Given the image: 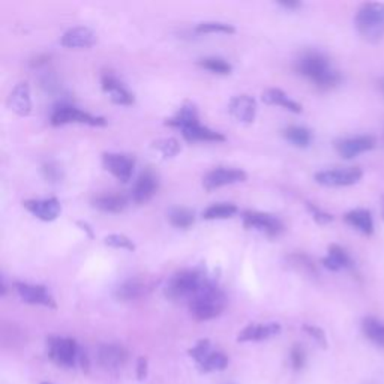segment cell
I'll return each mask as SVG.
<instances>
[{
    "mask_svg": "<svg viewBox=\"0 0 384 384\" xmlns=\"http://www.w3.org/2000/svg\"><path fill=\"white\" fill-rule=\"evenodd\" d=\"M102 165L108 173H112L120 182H129L134 172L136 160L129 155L122 153H104L102 155Z\"/></svg>",
    "mask_w": 384,
    "mask_h": 384,
    "instance_id": "cell-11",
    "label": "cell"
},
{
    "mask_svg": "<svg viewBox=\"0 0 384 384\" xmlns=\"http://www.w3.org/2000/svg\"><path fill=\"white\" fill-rule=\"evenodd\" d=\"M153 148L161 152L164 158H173L180 152V143L176 138H164L153 143Z\"/></svg>",
    "mask_w": 384,
    "mask_h": 384,
    "instance_id": "cell-36",
    "label": "cell"
},
{
    "mask_svg": "<svg viewBox=\"0 0 384 384\" xmlns=\"http://www.w3.org/2000/svg\"><path fill=\"white\" fill-rule=\"evenodd\" d=\"M354 24L365 41L371 44L381 42L384 40V4H364L357 11Z\"/></svg>",
    "mask_w": 384,
    "mask_h": 384,
    "instance_id": "cell-3",
    "label": "cell"
},
{
    "mask_svg": "<svg viewBox=\"0 0 384 384\" xmlns=\"http://www.w3.org/2000/svg\"><path fill=\"white\" fill-rule=\"evenodd\" d=\"M137 376H138V380L146 378V376H148V359L146 357H140L138 359Z\"/></svg>",
    "mask_w": 384,
    "mask_h": 384,
    "instance_id": "cell-43",
    "label": "cell"
},
{
    "mask_svg": "<svg viewBox=\"0 0 384 384\" xmlns=\"http://www.w3.org/2000/svg\"><path fill=\"white\" fill-rule=\"evenodd\" d=\"M160 188V180L156 173L152 170V168H148L144 170L137 182L134 184V188H132V200H134L137 204H144L156 194V191Z\"/></svg>",
    "mask_w": 384,
    "mask_h": 384,
    "instance_id": "cell-13",
    "label": "cell"
},
{
    "mask_svg": "<svg viewBox=\"0 0 384 384\" xmlns=\"http://www.w3.org/2000/svg\"><path fill=\"white\" fill-rule=\"evenodd\" d=\"M104 244L107 246H112L116 249H126V251H136V245L129 237L125 234H110L104 239Z\"/></svg>",
    "mask_w": 384,
    "mask_h": 384,
    "instance_id": "cell-37",
    "label": "cell"
},
{
    "mask_svg": "<svg viewBox=\"0 0 384 384\" xmlns=\"http://www.w3.org/2000/svg\"><path fill=\"white\" fill-rule=\"evenodd\" d=\"M208 282V276L201 269L180 270L168 280L164 288V294L170 300H179L185 297L191 299Z\"/></svg>",
    "mask_w": 384,
    "mask_h": 384,
    "instance_id": "cell-4",
    "label": "cell"
},
{
    "mask_svg": "<svg viewBox=\"0 0 384 384\" xmlns=\"http://www.w3.org/2000/svg\"><path fill=\"white\" fill-rule=\"evenodd\" d=\"M42 173L45 176L47 180H50V182H57V180H60V177H62V170H60L59 165L53 164V162H48L42 167Z\"/></svg>",
    "mask_w": 384,
    "mask_h": 384,
    "instance_id": "cell-40",
    "label": "cell"
},
{
    "mask_svg": "<svg viewBox=\"0 0 384 384\" xmlns=\"http://www.w3.org/2000/svg\"><path fill=\"white\" fill-rule=\"evenodd\" d=\"M44 384H48V383H44Z\"/></svg>",
    "mask_w": 384,
    "mask_h": 384,
    "instance_id": "cell-46",
    "label": "cell"
},
{
    "mask_svg": "<svg viewBox=\"0 0 384 384\" xmlns=\"http://www.w3.org/2000/svg\"><path fill=\"white\" fill-rule=\"evenodd\" d=\"M185 140L188 141H213V143H221L225 141V137L218 131H213L208 126H203L198 124H194L188 126L182 131Z\"/></svg>",
    "mask_w": 384,
    "mask_h": 384,
    "instance_id": "cell-27",
    "label": "cell"
},
{
    "mask_svg": "<svg viewBox=\"0 0 384 384\" xmlns=\"http://www.w3.org/2000/svg\"><path fill=\"white\" fill-rule=\"evenodd\" d=\"M246 177H248L246 173L244 170H239V168L218 167L203 177V186L204 189L210 192L227 185L245 182Z\"/></svg>",
    "mask_w": 384,
    "mask_h": 384,
    "instance_id": "cell-10",
    "label": "cell"
},
{
    "mask_svg": "<svg viewBox=\"0 0 384 384\" xmlns=\"http://www.w3.org/2000/svg\"><path fill=\"white\" fill-rule=\"evenodd\" d=\"M294 69L299 76L314 83L320 90H330L338 86L342 77L336 71L326 54L316 50H308L300 54L294 64Z\"/></svg>",
    "mask_w": 384,
    "mask_h": 384,
    "instance_id": "cell-1",
    "label": "cell"
},
{
    "mask_svg": "<svg viewBox=\"0 0 384 384\" xmlns=\"http://www.w3.org/2000/svg\"><path fill=\"white\" fill-rule=\"evenodd\" d=\"M306 208H308V210L311 212L312 218H314V220H316V222H318V224H329V222L333 220V216H332L330 213L321 210L320 208H317V206H316V204H312V203H306Z\"/></svg>",
    "mask_w": 384,
    "mask_h": 384,
    "instance_id": "cell-39",
    "label": "cell"
},
{
    "mask_svg": "<svg viewBox=\"0 0 384 384\" xmlns=\"http://www.w3.org/2000/svg\"><path fill=\"white\" fill-rule=\"evenodd\" d=\"M362 170L359 167L332 168V170L318 172L316 174V182L324 186H350L362 179Z\"/></svg>",
    "mask_w": 384,
    "mask_h": 384,
    "instance_id": "cell-8",
    "label": "cell"
},
{
    "mask_svg": "<svg viewBox=\"0 0 384 384\" xmlns=\"http://www.w3.org/2000/svg\"><path fill=\"white\" fill-rule=\"evenodd\" d=\"M227 297L218 285L209 281L201 290L189 299V311L198 321H206L218 317L224 311Z\"/></svg>",
    "mask_w": 384,
    "mask_h": 384,
    "instance_id": "cell-2",
    "label": "cell"
},
{
    "mask_svg": "<svg viewBox=\"0 0 384 384\" xmlns=\"http://www.w3.org/2000/svg\"><path fill=\"white\" fill-rule=\"evenodd\" d=\"M305 360H306V356H305L304 348L300 345H294L292 350V364L294 369H302L305 365Z\"/></svg>",
    "mask_w": 384,
    "mask_h": 384,
    "instance_id": "cell-41",
    "label": "cell"
},
{
    "mask_svg": "<svg viewBox=\"0 0 384 384\" xmlns=\"http://www.w3.org/2000/svg\"><path fill=\"white\" fill-rule=\"evenodd\" d=\"M228 364V360L225 357V354L220 353V352H212L209 356H206V359L200 362V366L204 372H212V371H222L225 369Z\"/></svg>",
    "mask_w": 384,
    "mask_h": 384,
    "instance_id": "cell-35",
    "label": "cell"
},
{
    "mask_svg": "<svg viewBox=\"0 0 384 384\" xmlns=\"http://www.w3.org/2000/svg\"><path fill=\"white\" fill-rule=\"evenodd\" d=\"M281 332V324L278 323H266V324H249L242 332L239 333L237 341H264L272 336H276Z\"/></svg>",
    "mask_w": 384,
    "mask_h": 384,
    "instance_id": "cell-21",
    "label": "cell"
},
{
    "mask_svg": "<svg viewBox=\"0 0 384 384\" xmlns=\"http://www.w3.org/2000/svg\"><path fill=\"white\" fill-rule=\"evenodd\" d=\"M93 208L107 213H120L128 206V198L122 194H102L92 200Z\"/></svg>",
    "mask_w": 384,
    "mask_h": 384,
    "instance_id": "cell-26",
    "label": "cell"
},
{
    "mask_svg": "<svg viewBox=\"0 0 384 384\" xmlns=\"http://www.w3.org/2000/svg\"><path fill=\"white\" fill-rule=\"evenodd\" d=\"M321 263L324 268L332 272H338L341 269H347L352 266V260H350V256L347 254V251L335 244L329 246L328 256L321 260Z\"/></svg>",
    "mask_w": 384,
    "mask_h": 384,
    "instance_id": "cell-25",
    "label": "cell"
},
{
    "mask_svg": "<svg viewBox=\"0 0 384 384\" xmlns=\"http://www.w3.org/2000/svg\"><path fill=\"white\" fill-rule=\"evenodd\" d=\"M98 362L104 369L117 371L128 362L126 348L117 344H104L98 350Z\"/></svg>",
    "mask_w": 384,
    "mask_h": 384,
    "instance_id": "cell-16",
    "label": "cell"
},
{
    "mask_svg": "<svg viewBox=\"0 0 384 384\" xmlns=\"http://www.w3.org/2000/svg\"><path fill=\"white\" fill-rule=\"evenodd\" d=\"M287 261L290 263L292 268H294L296 270L302 272V273H306V275H316L317 273L314 263L309 260L308 256L300 254V252H294V254L288 256Z\"/></svg>",
    "mask_w": 384,
    "mask_h": 384,
    "instance_id": "cell-33",
    "label": "cell"
},
{
    "mask_svg": "<svg viewBox=\"0 0 384 384\" xmlns=\"http://www.w3.org/2000/svg\"><path fill=\"white\" fill-rule=\"evenodd\" d=\"M280 5L287 9H297V8L302 6V4L300 2H280Z\"/></svg>",
    "mask_w": 384,
    "mask_h": 384,
    "instance_id": "cell-44",
    "label": "cell"
},
{
    "mask_svg": "<svg viewBox=\"0 0 384 384\" xmlns=\"http://www.w3.org/2000/svg\"><path fill=\"white\" fill-rule=\"evenodd\" d=\"M16 292L18 293L23 302L30 305H42L47 308L56 309V300L48 292V288L38 284H28V282H16Z\"/></svg>",
    "mask_w": 384,
    "mask_h": 384,
    "instance_id": "cell-12",
    "label": "cell"
},
{
    "mask_svg": "<svg viewBox=\"0 0 384 384\" xmlns=\"http://www.w3.org/2000/svg\"><path fill=\"white\" fill-rule=\"evenodd\" d=\"M77 224H78V225L83 228V230H86V232L89 233V236H90V237H93V232L90 230V227H89L86 222H81V221H78Z\"/></svg>",
    "mask_w": 384,
    "mask_h": 384,
    "instance_id": "cell-45",
    "label": "cell"
},
{
    "mask_svg": "<svg viewBox=\"0 0 384 384\" xmlns=\"http://www.w3.org/2000/svg\"><path fill=\"white\" fill-rule=\"evenodd\" d=\"M168 221L176 228H182L186 230L192 224H194V212L186 208H174L168 212Z\"/></svg>",
    "mask_w": 384,
    "mask_h": 384,
    "instance_id": "cell-31",
    "label": "cell"
},
{
    "mask_svg": "<svg viewBox=\"0 0 384 384\" xmlns=\"http://www.w3.org/2000/svg\"><path fill=\"white\" fill-rule=\"evenodd\" d=\"M194 124H198V110L196 104H192L189 101H186L182 107L179 108V112L172 119H167L165 122V125L182 129V131Z\"/></svg>",
    "mask_w": 384,
    "mask_h": 384,
    "instance_id": "cell-23",
    "label": "cell"
},
{
    "mask_svg": "<svg viewBox=\"0 0 384 384\" xmlns=\"http://www.w3.org/2000/svg\"><path fill=\"white\" fill-rule=\"evenodd\" d=\"M50 122L53 126L68 125V124H81V125H89V126L107 125V120L104 117L81 112L77 107H72V105H59L57 108H54Z\"/></svg>",
    "mask_w": 384,
    "mask_h": 384,
    "instance_id": "cell-6",
    "label": "cell"
},
{
    "mask_svg": "<svg viewBox=\"0 0 384 384\" xmlns=\"http://www.w3.org/2000/svg\"><path fill=\"white\" fill-rule=\"evenodd\" d=\"M101 83H102L104 92L110 95V100L114 104H119V105H132V104H134V101H136L134 93H131L124 86V84L117 80V77L114 74H112L110 71L104 72Z\"/></svg>",
    "mask_w": 384,
    "mask_h": 384,
    "instance_id": "cell-17",
    "label": "cell"
},
{
    "mask_svg": "<svg viewBox=\"0 0 384 384\" xmlns=\"http://www.w3.org/2000/svg\"><path fill=\"white\" fill-rule=\"evenodd\" d=\"M304 330H305L308 335H311L312 338H314L321 347H326V345H328L326 335H324V332H323L320 328H317V326H311V324H305Z\"/></svg>",
    "mask_w": 384,
    "mask_h": 384,
    "instance_id": "cell-42",
    "label": "cell"
},
{
    "mask_svg": "<svg viewBox=\"0 0 384 384\" xmlns=\"http://www.w3.org/2000/svg\"><path fill=\"white\" fill-rule=\"evenodd\" d=\"M335 148L338 150V153L345 160H352L354 156L372 150L376 148V138L371 136H357V137H350V138H344L335 143Z\"/></svg>",
    "mask_w": 384,
    "mask_h": 384,
    "instance_id": "cell-14",
    "label": "cell"
},
{
    "mask_svg": "<svg viewBox=\"0 0 384 384\" xmlns=\"http://www.w3.org/2000/svg\"><path fill=\"white\" fill-rule=\"evenodd\" d=\"M212 352H210V342L208 340H203L200 341L192 350H189V354L194 357L197 362H203L204 359H206V356H209Z\"/></svg>",
    "mask_w": 384,
    "mask_h": 384,
    "instance_id": "cell-38",
    "label": "cell"
},
{
    "mask_svg": "<svg viewBox=\"0 0 384 384\" xmlns=\"http://www.w3.org/2000/svg\"><path fill=\"white\" fill-rule=\"evenodd\" d=\"M155 287V280L148 275H137L126 280L124 284H120L116 288V299L120 302H132L146 297L152 293Z\"/></svg>",
    "mask_w": 384,
    "mask_h": 384,
    "instance_id": "cell-7",
    "label": "cell"
},
{
    "mask_svg": "<svg viewBox=\"0 0 384 384\" xmlns=\"http://www.w3.org/2000/svg\"><path fill=\"white\" fill-rule=\"evenodd\" d=\"M228 112L242 124H251L254 122L257 114V102L249 95H237L233 96L230 104H228Z\"/></svg>",
    "mask_w": 384,
    "mask_h": 384,
    "instance_id": "cell-15",
    "label": "cell"
},
{
    "mask_svg": "<svg viewBox=\"0 0 384 384\" xmlns=\"http://www.w3.org/2000/svg\"><path fill=\"white\" fill-rule=\"evenodd\" d=\"M242 218L245 228H257V230L266 233L269 237H278L284 232L282 221L269 213L246 210L244 212Z\"/></svg>",
    "mask_w": 384,
    "mask_h": 384,
    "instance_id": "cell-9",
    "label": "cell"
},
{
    "mask_svg": "<svg viewBox=\"0 0 384 384\" xmlns=\"http://www.w3.org/2000/svg\"><path fill=\"white\" fill-rule=\"evenodd\" d=\"M96 42L98 36L89 28H72L60 38V44L65 48H90Z\"/></svg>",
    "mask_w": 384,
    "mask_h": 384,
    "instance_id": "cell-19",
    "label": "cell"
},
{
    "mask_svg": "<svg viewBox=\"0 0 384 384\" xmlns=\"http://www.w3.org/2000/svg\"><path fill=\"white\" fill-rule=\"evenodd\" d=\"M362 328L368 340L378 347H384V323L378 321L377 318L368 317L364 320Z\"/></svg>",
    "mask_w": 384,
    "mask_h": 384,
    "instance_id": "cell-30",
    "label": "cell"
},
{
    "mask_svg": "<svg viewBox=\"0 0 384 384\" xmlns=\"http://www.w3.org/2000/svg\"><path fill=\"white\" fill-rule=\"evenodd\" d=\"M198 65L204 69L213 72V74H220V76H228L232 74L233 71V66L228 62H225V60L221 57H204L198 60Z\"/></svg>",
    "mask_w": 384,
    "mask_h": 384,
    "instance_id": "cell-32",
    "label": "cell"
},
{
    "mask_svg": "<svg viewBox=\"0 0 384 384\" xmlns=\"http://www.w3.org/2000/svg\"><path fill=\"white\" fill-rule=\"evenodd\" d=\"M47 348L48 356L60 366L71 368L77 362L84 364V354L81 353L76 340L52 336V338L47 340Z\"/></svg>",
    "mask_w": 384,
    "mask_h": 384,
    "instance_id": "cell-5",
    "label": "cell"
},
{
    "mask_svg": "<svg viewBox=\"0 0 384 384\" xmlns=\"http://www.w3.org/2000/svg\"><path fill=\"white\" fill-rule=\"evenodd\" d=\"M23 208L29 210L36 218L41 221H54L60 215V201L54 197L52 198H44V200H24Z\"/></svg>",
    "mask_w": 384,
    "mask_h": 384,
    "instance_id": "cell-18",
    "label": "cell"
},
{
    "mask_svg": "<svg viewBox=\"0 0 384 384\" xmlns=\"http://www.w3.org/2000/svg\"><path fill=\"white\" fill-rule=\"evenodd\" d=\"M237 212H239L237 206H234V204L232 203H216L203 212V218L208 221L227 220V218H232V216L236 215Z\"/></svg>",
    "mask_w": 384,
    "mask_h": 384,
    "instance_id": "cell-29",
    "label": "cell"
},
{
    "mask_svg": "<svg viewBox=\"0 0 384 384\" xmlns=\"http://www.w3.org/2000/svg\"><path fill=\"white\" fill-rule=\"evenodd\" d=\"M261 100L269 105H278V107H282V108H285V110L293 112V113H302V110H304L302 104H299L297 101L292 100L290 96H288L281 89L264 90L261 95Z\"/></svg>",
    "mask_w": 384,
    "mask_h": 384,
    "instance_id": "cell-24",
    "label": "cell"
},
{
    "mask_svg": "<svg viewBox=\"0 0 384 384\" xmlns=\"http://www.w3.org/2000/svg\"><path fill=\"white\" fill-rule=\"evenodd\" d=\"M9 110L14 112L18 116H29L32 112V101H30V89L28 83H18L12 89L6 101Z\"/></svg>",
    "mask_w": 384,
    "mask_h": 384,
    "instance_id": "cell-20",
    "label": "cell"
},
{
    "mask_svg": "<svg viewBox=\"0 0 384 384\" xmlns=\"http://www.w3.org/2000/svg\"><path fill=\"white\" fill-rule=\"evenodd\" d=\"M344 221L365 236L374 233V220L368 209H354L344 215Z\"/></svg>",
    "mask_w": 384,
    "mask_h": 384,
    "instance_id": "cell-22",
    "label": "cell"
},
{
    "mask_svg": "<svg viewBox=\"0 0 384 384\" xmlns=\"http://www.w3.org/2000/svg\"><path fill=\"white\" fill-rule=\"evenodd\" d=\"M282 136L297 148H308L312 143V132L304 126H288L282 131Z\"/></svg>",
    "mask_w": 384,
    "mask_h": 384,
    "instance_id": "cell-28",
    "label": "cell"
},
{
    "mask_svg": "<svg viewBox=\"0 0 384 384\" xmlns=\"http://www.w3.org/2000/svg\"><path fill=\"white\" fill-rule=\"evenodd\" d=\"M198 33H227V35H233L236 32V28L232 26L228 23L222 21H204L200 23L196 28Z\"/></svg>",
    "mask_w": 384,
    "mask_h": 384,
    "instance_id": "cell-34",
    "label": "cell"
}]
</instances>
